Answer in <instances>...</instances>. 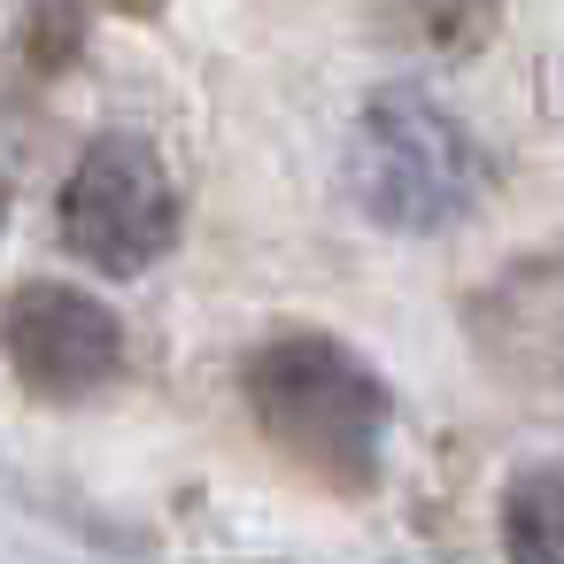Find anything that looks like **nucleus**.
Wrapping results in <instances>:
<instances>
[{
	"mask_svg": "<svg viewBox=\"0 0 564 564\" xmlns=\"http://www.w3.org/2000/svg\"><path fill=\"white\" fill-rule=\"evenodd\" d=\"M240 394H248V417L263 425V441L302 479H317L333 495H371L379 487L394 394L348 340H333L317 325L271 333L240 356Z\"/></svg>",
	"mask_w": 564,
	"mask_h": 564,
	"instance_id": "nucleus-1",
	"label": "nucleus"
},
{
	"mask_svg": "<svg viewBox=\"0 0 564 564\" xmlns=\"http://www.w3.org/2000/svg\"><path fill=\"white\" fill-rule=\"evenodd\" d=\"M348 202L387 225V232H448L464 225L479 202H487V148L471 140V124L417 94V86H379L364 109H356V132H348Z\"/></svg>",
	"mask_w": 564,
	"mask_h": 564,
	"instance_id": "nucleus-2",
	"label": "nucleus"
},
{
	"mask_svg": "<svg viewBox=\"0 0 564 564\" xmlns=\"http://www.w3.org/2000/svg\"><path fill=\"white\" fill-rule=\"evenodd\" d=\"M178 225H186V202L163 171V155L148 140H94L63 186V248L109 279H132L148 263H163L178 248Z\"/></svg>",
	"mask_w": 564,
	"mask_h": 564,
	"instance_id": "nucleus-3",
	"label": "nucleus"
},
{
	"mask_svg": "<svg viewBox=\"0 0 564 564\" xmlns=\"http://www.w3.org/2000/svg\"><path fill=\"white\" fill-rule=\"evenodd\" d=\"M0 356L40 402H86L124 379V325L86 286L32 279L0 302Z\"/></svg>",
	"mask_w": 564,
	"mask_h": 564,
	"instance_id": "nucleus-4",
	"label": "nucleus"
},
{
	"mask_svg": "<svg viewBox=\"0 0 564 564\" xmlns=\"http://www.w3.org/2000/svg\"><path fill=\"white\" fill-rule=\"evenodd\" d=\"M464 340L479 371H495L518 394L564 387V240L525 248L464 302Z\"/></svg>",
	"mask_w": 564,
	"mask_h": 564,
	"instance_id": "nucleus-5",
	"label": "nucleus"
},
{
	"mask_svg": "<svg viewBox=\"0 0 564 564\" xmlns=\"http://www.w3.org/2000/svg\"><path fill=\"white\" fill-rule=\"evenodd\" d=\"M510 0H371L379 40L410 47V55H471Z\"/></svg>",
	"mask_w": 564,
	"mask_h": 564,
	"instance_id": "nucleus-6",
	"label": "nucleus"
},
{
	"mask_svg": "<svg viewBox=\"0 0 564 564\" xmlns=\"http://www.w3.org/2000/svg\"><path fill=\"white\" fill-rule=\"evenodd\" d=\"M502 556L510 564H564V464H533L502 495Z\"/></svg>",
	"mask_w": 564,
	"mask_h": 564,
	"instance_id": "nucleus-7",
	"label": "nucleus"
},
{
	"mask_svg": "<svg viewBox=\"0 0 564 564\" xmlns=\"http://www.w3.org/2000/svg\"><path fill=\"white\" fill-rule=\"evenodd\" d=\"M0 225H9V178H0Z\"/></svg>",
	"mask_w": 564,
	"mask_h": 564,
	"instance_id": "nucleus-8",
	"label": "nucleus"
}]
</instances>
